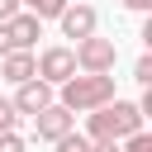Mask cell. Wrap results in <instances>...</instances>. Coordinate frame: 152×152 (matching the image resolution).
I'll list each match as a JSON object with an SVG mask.
<instances>
[{
	"label": "cell",
	"mask_w": 152,
	"mask_h": 152,
	"mask_svg": "<svg viewBox=\"0 0 152 152\" xmlns=\"http://www.w3.org/2000/svg\"><path fill=\"white\" fill-rule=\"evenodd\" d=\"M14 14H19V0H0V24L14 19Z\"/></svg>",
	"instance_id": "cell-16"
},
{
	"label": "cell",
	"mask_w": 152,
	"mask_h": 152,
	"mask_svg": "<svg viewBox=\"0 0 152 152\" xmlns=\"http://www.w3.org/2000/svg\"><path fill=\"white\" fill-rule=\"evenodd\" d=\"M33 76L48 81V86H66V81L76 76V57H71V48H48V52L33 62Z\"/></svg>",
	"instance_id": "cell-4"
},
{
	"label": "cell",
	"mask_w": 152,
	"mask_h": 152,
	"mask_svg": "<svg viewBox=\"0 0 152 152\" xmlns=\"http://www.w3.org/2000/svg\"><path fill=\"white\" fill-rule=\"evenodd\" d=\"M71 119H76V114H66L62 104H48L43 114H33V133H38V138H48V142H57V138H66V133H71Z\"/></svg>",
	"instance_id": "cell-7"
},
{
	"label": "cell",
	"mask_w": 152,
	"mask_h": 152,
	"mask_svg": "<svg viewBox=\"0 0 152 152\" xmlns=\"http://www.w3.org/2000/svg\"><path fill=\"white\" fill-rule=\"evenodd\" d=\"M10 104H14L19 114H43V109H48V104H57V100H52V86L33 76V81H24V86H19V95H14Z\"/></svg>",
	"instance_id": "cell-6"
},
{
	"label": "cell",
	"mask_w": 152,
	"mask_h": 152,
	"mask_svg": "<svg viewBox=\"0 0 152 152\" xmlns=\"http://www.w3.org/2000/svg\"><path fill=\"white\" fill-rule=\"evenodd\" d=\"M124 10H138L142 14V10H152V0H124Z\"/></svg>",
	"instance_id": "cell-17"
},
{
	"label": "cell",
	"mask_w": 152,
	"mask_h": 152,
	"mask_svg": "<svg viewBox=\"0 0 152 152\" xmlns=\"http://www.w3.org/2000/svg\"><path fill=\"white\" fill-rule=\"evenodd\" d=\"M57 19H62V33H66V38H76V43L95 33V10H90V5H66Z\"/></svg>",
	"instance_id": "cell-8"
},
{
	"label": "cell",
	"mask_w": 152,
	"mask_h": 152,
	"mask_svg": "<svg viewBox=\"0 0 152 152\" xmlns=\"http://www.w3.org/2000/svg\"><path fill=\"white\" fill-rule=\"evenodd\" d=\"M57 152H90V138H81V133H66V138H57Z\"/></svg>",
	"instance_id": "cell-11"
},
{
	"label": "cell",
	"mask_w": 152,
	"mask_h": 152,
	"mask_svg": "<svg viewBox=\"0 0 152 152\" xmlns=\"http://www.w3.org/2000/svg\"><path fill=\"white\" fill-rule=\"evenodd\" d=\"M0 76L14 81V86L33 81V52H5V57H0Z\"/></svg>",
	"instance_id": "cell-9"
},
{
	"label": "cell",
	"mask_w": 152,
	"mask_h": 152,
	"mask_svg": "<svg viewBox=\"0 0 152 152\" xmlns=\"http://www.w3.org/2000/svg\"><path fill=\"white\" fill-rule=\"evenodd\" d=\"M5 33H10V52H28L43 38V19H33L28 10H19L14 19H5Z\"/></svg>",
	"instance_id": "cell-5"
},
{
	"label": "cell",
	"mask_w": 152,
	"mask_h": 152,
	"mask_svg": "<svg viewBox=\"0 0 152 152\" xmlns=\"http://www.w3.org/2000/svg\"><path fill=\"white\" fill-rule=\"evenodd\" d=\"M133 81L152 86V57H138V66H133Z\"/></svg>",
	"instance_id": "cell-14"
},
{
	"label": "cell",
	"mask_w": 152,
	"mask_h": 152,
	"mask_svg": "<svg viewBox=\"0 0 152 152\" xmlns=\"http://www.w3.org/2000/svg\"><path fill=\"white\" fill-rule=\"evenodd\" d=\"M19 5H28L33 19H57V14L66 10V0H19Z\"/></svg>",
	"instance_id": "cell-10"
},
{
	"label": "cell",
	"mask_w": 152,
	"mask_h": 152,
	"mask_svg": "<svg viewBox=\"0 0 152 152\" xmlns=\"http://www.w3.org/2000/svg\"><path fill=\"white\" fill-rule=\"evenodd\" d=\"M90 152H119V142H90Z\"/></svg>",
	"instance_id": "cell-18"
},
{
	"label": "cell",
	"mask_w": 152,
	"mask_h": 152,
	"mask_svg": "<svg viewBox=\"0 0 152 152\" xmlns=\"http://www.w3.org/2000/svg\"><path fill=\"white\" fill-rule=\"evenodd\" d=\"M142 133V109L133 100H109L100 109H90V142H119V138H133Z\"/></svg>",
	"instance_id": "cell-1"
},
{
	"label": "cell",
	"mask_w": 152,
	"mask_h": 152,
	"mask_svg": "<svg viewBox=\"0 0 152 152\" xmlns=\"http://www.w3.org/2000/svg\"><path fill=\"white\" fill-rule=\"evenodd\" d=\"M10 52V33H5V24H0V57Z\"/></svg>",
	"instance_id": "cell-19"
},
{
	"label": "cell",
	"mask_w": 152,
	"mask_h": 152,
	"mask_svg": "<svg viewBox=\"0 0 152 152\" xmlns=\"http://www.w3.org/2000/svg\"><path fill=\"white\" fill-rule=\"evenodd\" d=\"M0 152H24V138L19 133H0Z\"/></svg>",
	"instance_id": "cell-15"
},
{
	"label": "cell",
	"mask_w": 152,
	"mask_h": 152,
	"mask_svg": "<svg viewBox=\"0 0 152 152\" xmlns=\"http://www.w3.org/2000/svg\"><path fill=\"white\" fill-rule=\"evenodd\" d=\"M71 57H76V66H81L86 76H109V66H114V57H119V52H114V43H109V38H95V33H90V38H81V43H76V52H71Z\"/></svg>",
	"instance_id": "cell-3"
},
{
	"label": "cell",
	"mask_w": 152,
	"mask_h": 152,
	"mask_svg": "<svg viewBox=\"0 0 152 152\" xmlns=\"http://www.w3.org/2000/svg\"><path fill=\"white\" fill-rule=\"evenodd\" d=\"M114 100V76H71L66 86H62V109L66 114H90V109H100V104H109Z\"/></svg>",
	"instance_id": "cell-2"
},
{
	"label": "cell",
	"mask_w": 152,
	"mask_h": 152,
	"mask_svg": "<svg viewBox=\"0 0 152 152\" xmlns=\"http://www.w3.org/2000/svg\"><path fill=\"white\" fill-rule=\"evenodd\" d=\"M14 124H19V109L10 100H0V133H14Z\"/></svg>",
	"instance_id": "cell-12"
},
{
	"label": "cell",
	"mask_w": 152,
	"mask_h": 152,
	"mask_svg": "<svg viewBox=\"0 0 152 152\" xmlns=\"http://www.w3.org/2000/svg\"><path fill=\"white\" fill-rule=\"evenodd\" d=\"M119 152H152V138H147V133H133V138H124Z\"/></svg>",
	"instance_id": "cell-13"
}]
</instances>
